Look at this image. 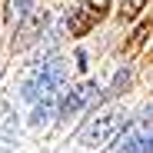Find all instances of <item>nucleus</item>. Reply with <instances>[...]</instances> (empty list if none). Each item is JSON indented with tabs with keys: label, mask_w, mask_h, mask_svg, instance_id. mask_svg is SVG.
Masks as SVG:
<instances>
[{
	"label": "nucleus",
	"mask_w": 153,
	"mask_h": 153,
	"mask_svg": "<svg viewBox=\"0 0 153 153\" xmlns=\"http://www.w3.org/2000/svg\"><path fill=\"white\" fill-rule=\"evenodd\" d=\"M117 153H150V133H146V126L130 130V133L117 143Z\"/></svg>",
	"instance_id": "nucleus-6"
},
{
	"label": "nucleus",
	"mask_w": 153,
	"mask_h": 153,
	"mask_svg": "<svg viewBox=\"0 0 153 153\" xmlns=\"http://www.w3.org/2000/svg\"><path fill=\"white\" fill-rule=\"evenodd\" d=\"M126 83H130V70H123V73L117 76V80H113V87H110V97H113V93H120V90H126Z\"/></svg>",
	"instance_id": "nucleus-10"
},
{
	"label": "nucleus",
	"mask_w": 153,
	"mask_h": 153,
	"mask_svg": "<svg viewBox=\"0 0 153 153\" xmlns=\"http://www.w3.org/2000/svg\"><path fill=\"white\" fill-rule=\"evenodd\" d=\"M27 7H30V0H7V20H20L23 13H27Z\"/></svg>",
	"instance_id": "nucleus-7"
},
{
	"label": "nucleus",
	"mask_w": 153,
	"mask_h": 153,
	"mask_svg": "<svg viewBox=\"0 0 153 153\" xmlns=\"http://www.w3.org/2000/svg\"><path fill=\"white\" fill-rule=\"evenodd\" d=\"M97 93V83L93 80H83V83H76V87H70L67 93H63V100H60V123L63 120H70V117H76L83 110V103Z\"/></svg>",
	"instance_id": "nucleus-5"
},
{
	"label": "nucleus",
	"mask_w": 153,
	"mask_h": 153,
	"mask_svg": "<svg viewBox=\"0 0 153 153\" xmlns=\"http://www.w3.org/2000/svg\"><path fill=\"white\" fill-rule=\"evenodd\" d=\"M146 0H123V7H120V20H133L140 10H143Z\"/></svg>",
	"instance_id": "nucleus-8"
},
{
	"label": "nucleus",
	"mask_w": 153,
	"mask_h": 153,
	"mask_svg": "<svg viewBox=\"0 0 153 153\" xmlns=\"http://www.w3.org/2000/svg\"><path fill=\"white\" fill-rule=\"evenodd\" d=\"M63 83V60H47L43 67H37V73L27 80L23 87V97L27 100H43V97H53V90Z\"/></svg>",
	"instance_id": "nucleus-2"
},
{
	"label": "nucleus",
	"mask_w": 153,
	"mask_h": 153,
	"mask_svg": "<svg viewBox=\"0 0 153 153\" xmlns=\"http://www.w3.org/2000/svg\"><path fill=\"white\" fill-rule=\"evenodd\" d=\"M123 126H126V117L120 110H103V113H97L87 126H83V133H80V143L83 146H107L113 143L120 133H123Z\"/></svg>",
	"instance_id": "nucleus-1"
},
{
	"label": "nucleus",
	"mask_w": 153,
	"mask_h": 153,
	"mask_svg": "<svg viewBox=\"0 0 153 153\" xmlns=\"http://www.w3.org/2000/svg\"><path fill=\"white\" fill-rule=\"evenodd\" d=\"M107 0H87V4H80L76 10H70V17H67V30L73 33V37H87L100 20L107 17Z\"/></svg>",
	"instance_id": "nucleus-3"
},
{
	"label": "nucleus",
	"mask_w": 153,
	"mask_h": 153,
	"mask_svg": "<svg viewBox=\"0 0 153 153\" xmlns=\"http://www.w3.org/2000/svg\"><path fill=\"white\" fill-rule=\"evenodd\" d=\"M150 27H153V23H150V20H143L140 27H137V33L130 37V43H126V50H137V47H140V43L146 40V33H150Z\"/></svg>",
	"instance_id": "nucleus-9"
},
{
	"label": "nucleus",
	"mask_w": 153,
	"mask_h": 153,
	"mask_svg": "<svg viewBox=\"0 0 153 153\" xmlns=\"http://www.w3.org/2000/svg\"><path fill=\"white\" fill-rule=\"evenodd\" d=\"M43 27H47V10H40V7H33V10H27L20 20H17V33H13V50H23L27 43H33L40 33H43Z\"/></svg>",
	"instance_id": "nucleus-4"
}]
</instances>
